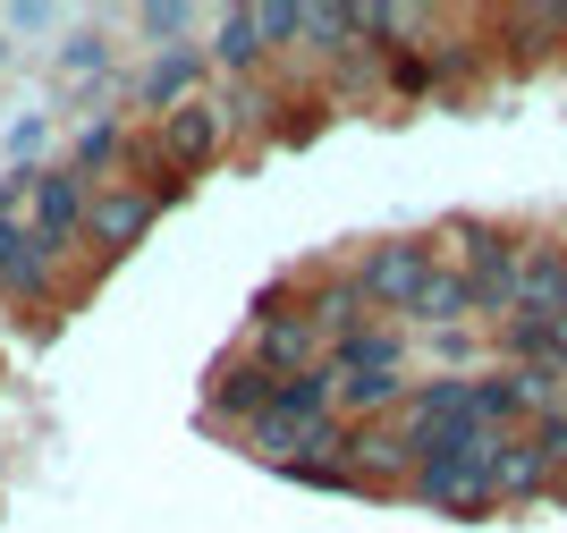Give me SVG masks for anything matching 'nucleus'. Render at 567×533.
I'll return each mask as SVG.
<instances>
[{
    "label": "nucleus",
    "instance_id": "obj_21",
    "mask_svg": "<svg viewBox=\"0 0 567 533\" xmlns=\"http://www.w3.org/2000/svg\"><path fill=\"white\" fill-rule=\"evenodd\" d=\"M534 449H543V458L567 474V407H559V416H543V423H534Z\"/></svg>",
    "mask_w": 567,
    "mask_h": 533
},
{
    "label": "nucleus",
    "instance_id": "obj_11",
    "mask_svg": "<svg viewBox=\"0 0 567 533\" xmlns=\"http://www.w3.org/2000/svg\"><path fill=\"white\" fill-rule=\"evenodd\" d=\"M271 390H280V381H271L262 365H246V356H237V365H220L213 381H204V407H213L220 423H237V432H246V423L271 407Z\"/></svg>",
    "mask_w": 567,
    "mask_h": 533
},
{
    "label": "nucleus",
    "instance_id": "obj_12",
    "mask_svg": "<svg viewBox=\"0 0 567 533\" xmlns=\"http://www.w3.org/2000/svg\"><path fill=\"white\" fill-rule=\"evenodd\" d=\"M492 330H499V365H543V372L567 365V322H550V314H508Z\"/></svg>",
    "mask_w": 567,
    "mask_h": 533
},
{
    "label": "nucleus",
    "instance_id": "obj_14",
    "mask_svg": "<svg viewBox=\"0 0 567 533\" xmlns=\"http://www.w3.org/2000/svg\"><path fill=\"white\" fill-rule=\"evenodd\" d=\"M322 372H406V330L364 322L355 339H339V348L322 356Z\"/></svg>",
    "mask_w": 567,
    "mask_h": 533
},
{
    "label": "nucleus",
    "instance_id": "obj_15",
    "mask_svg": "<svg viewBox=\"0 0 567 533\" xmlns=\"http://www.w3.org/2000/svg\"><path fill=\"white\" fill-rule=\"evenodd\" d=\"M195 93H204V60H195V51H169L162 69L136 76V102H144V111H178V102H195Z\"/></svg>",
    "mask_w": 567,
    "mask_h": 533
},
{
    "label": "nucleus",
    "instance_id": "obj_25",
    "mask_svg": "<svg viewBox=\"0 0 567 533\" xmlns=\"http://www.w3.org/2000/svg\"><path fill=\"white\" fill-rule=\"evenodd\" d=\"M559 398H567V365H559Z\"/></svg>",
    "mask_w": 567,
    "mask_h": 533
},
{
    "label": "nucleus",
    "instance_id": "obj_5",
    "mask_svg": "<svg viewBox=\"0 0 567 533\" xmlns=\"http://www.w3.org/2000/svg\"><path fill=\"white\" fill-rule=\"evenodd\" d=\"M339 465L355 483H415V449L399 423H339Z\"/></svg>",
    "mask_w": 567,
    "mask_h": 533
},
{
    "label": "nucleus",
    "instance_id": "obj_10",
    "mask_svg": "<svg viewBox=\"0 0 567 533\" xmlns=\"http://www.w3.org/2000/svg\"><path fill=\"white\" fill-rule=\"evenodd\" d=\"M517 314H567V246H543V237H525L517 255Z\"/></svg>",
    "mask_w": 567,
    "mask_h": 533
},
{
    "label": "nucleus",
    "instance_id": "obj_17",
    "mask_svg": "<svg viewBox=\"0 0 567 533\" xmlns=\"http://www.w3.org/2000/svg\"><path fill=\"white\" fill-rule=\"evenodd\" d=\"M220 69H262V34H255V9H220V43H213Z\"/></svg>",
    "mask_w": 567,
    "mask_h": 533
},
{
    "label": "nucleus",
    "instance_id": "obj_7",
    "mask_svg": "<svg viewBox=\"0 0 567 533\" xmlns=\"http://www.w3.org/2000/svg\"><path fill=\"white\" fill-rule=\"evenodd\" d=\"M229 144V127H220V111H213V93H195V102H178V111H162V162H169V178H187V170H204Z\"/></svg>",
    "mask_w": 567,
    "mask_h": 533
},
{
    "label": "nucleus",
    "instance_id": "obj_19",
    "mask_svg": "<svg viewBox=\"0 0 567 533\" xmlns=\"http://www.w3.org/2000/svg\"><path fill=\"white\" fill-rule=\"evenodd\" d=\"M118 144H127V136H118V119H94V127H85V136H76V178H85V170H111L118 162Z\"/></svg>",
    "mask_w": 567,
    "mask_h": 533
},
{
    "label": "nucleus",
    "instance_id": "obj_8",
    "mask_svg": "<svg viewBox=\"0 0 567 533\" xmlns=\"http://www.w3.org/2000/svg\"><path fill=\"white\" fill-rule=\"evenodd\" d=\"M406 407V372H331V416L339 423H390Z\"/></svg>",
    "mask_w": 567,
    "mask_h": 533
},
{
    "label": "nucleus",
    "instance_id": "obj_16",
    "mask_svg": "<svg viewBox=\"0 0 567 533\" xmlns=\"http://www.w3.org/2000/svg\"><path fill=\"white\" fill-rule=\"evenodd\" d=\"M262 416H271V423H331V372H297V381H280Z\"/></svg>",
    "mask_w": 567,
    "mask_h": 533
},
{
    "label": "nucleus",
    "instance_id": "obj_9",
    "mask_svg": "<svg viewBox=\"0 0 567 533\" xmlns=\"http://www.w3.org/2000/svg\"><path fill=\"white\" fill-rule=\"evenodd\" d=\"M406 322L415 330H474V288L457 263H432V279L406 297Z\"/></svg>",
    "mask_w": 567,
    "mask_h": 533
},
{
    "label": "nucleus",
    "instance_id": "obj_4",
    "mask_svg": "<svg viewBox=\"0 0 567 533\" xmlns=\"http://www.w3.org/2000/svg\"><path fill=\"white\" fill-rule=\"evenodd\" d=\"M85 212H94V186L76 178V170H34V229L25 237H34L51 263H60V246L85 229Z\"/></svg>",
    "mask_w": 567,
    "mask_h": 533
},
{
    "label": "nucleus",
    "instance_id": "obj_23",
    "mask_svg": "<svg viewBox=\"0 0 567 533\" xmlns=\"http://www.w3.org/2000/svg\"><path fill=\"white\" fill-rule=\"evenodd\" d=\"M195 25V9H178V0H153V9H144V34H187Z\"/></svg>",
    "mask_w": 567,
    "mask_h": 533
},
{
    "label": "nucleus",
    "instance_id": "obj_20",
    "mask_svg": "<svg viewBox=\"0 0 567 533\" xmlns=\"http://www.w3.org/2000/svg\"><path fill=\"white\" fill-rule=\"evenodd\" d=\"M424 25V9H399V0H364L355 9V34H415Z\"/></svg>",
    "mask_w": 567,
    "mask_h": 533
},
{
    "label": "nucleus",
    "instance_id": "obj_6",
    "mask_svg": "<svg viewBox=\"0 0 567 533\" xmlns=\"http://www.w3.org/2000/svg\"><path fill=\"white\" fill-rule=\"evenodd\" d=\"M525 500H559V465L534 449V432H508L492 449V509H525Z\"/></svg>",
    "mask_w": 567,
    "mask_h": 533
},
{
    "label": "nucleus",
    "instance_id": "obj_18",
    "mask_svg": "<svg viewBox=\"0 0 567 533\" xmlns=\"http://www.w3.org/2000/svg\"><path fill=\"white\" fill-rule=\"evenodd\" d=\"M255 34H262V51L297 43V34H306V0H262V9H255Z\"/></svg>",
    "mask_w": 567,
    "mask_h": 533
},
{
    "label": "nucleus",
    "instance_id": "obj_13",
    "mask_svg": "<svg viewBox=\"0 0 567 533\" xmlns=\"http://www.w3.org/2000/svg\"><path fill=\"white\" fill-rule=\"evenodd\" d=\"M306 322L322 330V348H339V339H355V330L373 322V305L355 297V279L339 271V279H313V297H306Z\"/></svg>",
    "mask_w": 567,
    "mask_h": 533
},
{
    "label": "nucleus",
    "instance_id": "obj_24",
    "mask_svg": "<svg viewBox=\"0 0 567 533\" xmlns=\"http://www.w3.org/2000/svg\"><path fill=\"white\" fill-rule=\"evenodd\" d=\"M60 69H76V76H94V69H102V43H94V34H76V43L60 51Z\"/></svg>",
    "mask_w": 567,
    "mask_h": 533
},
{
    "label": "nucleus",
    "instance_id": "obj_22",
    "mask_svg": "<svg viewBox=\"0 0 567 533\" xmlns=\"http://www.w3.org/2000/svg\"><path fill=\"white\" fill-rule=\"evenodd\" d=\"M390 85H399V93H424L432 85V60H424V51H399V60H390Z\"/></svg>",
    "mask_w": 567,
    "mask_h": 533
},
{
    "label": "nucleus",
    "instance_id": "obj_2",
    "mask_svg": "<svg viewBox=\"0 0 567 533\" xmlns=\"http://www.w3.org/2000/svg\"><path fill=\"white\" fill-rule=\"evenodd\" d=\"M187 195V178H162V186H111V195H94V212H85V237H94L102 255H127L144 229H153V212L178 204Z\"/></svg>",
    "mask_w": 567,
    "mask_h": 533
},
{
    "label": "nucleus",
    "instance_id": "obj_1",
    "mask_svg": "<svg viewBox=\"0 0 567 533\" xmlns=\"http://www.w3.org/2000/svg\"><path fill=\"white\" fill-rule=\"evenodd\" d=\"M348 279H355V297L373 305V314H406V297L432 279V246L424 237H390V246H373Z\"/></svg>",
    "mask_w": 567,
    "mask_h": 533
},
{
    "label": "nucleus",
    "instance_id": "obj_3",
    "mask_svg": "<svg viewBox=\"0 0 567 533\" xmlns=\"http://www.w3.org/2000/svg\"><path fill=\"white\" fill-rule=\"evenodd\" d=\"M322 330L306 322V314H255V348H246V365H262L271 381H297V372H322Z\"/></svg>",
    "mask_w": 567,
    "mask_h": 533
}]
</instances>
